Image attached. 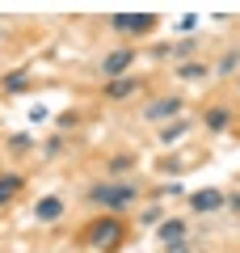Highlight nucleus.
Wrapping results in <instances>:
<instances>
[{
	"label": "nucleus",
	"instance_id": "nucleus-9",
	"mask_svg": "<svg viewBox=\"0 0 240 253\" xmlns=\"http://www.w3.org/2000/svg\"><path fill=\"white\" fill-rule=\"evenodd\" d=\"M135 89H139V76H122V81H110L106 84L110 97H126V93H135Z\"/></svg>",
	"mask_w": 240,
	"mask_h": 253
},
{
	"label": "nucleus",
	"instance_id": "nucleus-16",
	"mask_svg": "<svg viewBox=\"0 0 240 253\" xmlns=\"http://www.w3.org/2000/svg\"><path fill=\"white\" fill-rule=\"evenodd\" d=\"M232 211H240V194H236V199H232Z\"/></svg>",
	"mask_w": 240,
	"mask_h": 253
},
{
	"label": "nucleus",
	"instance_id": "nucleus-7",
	"mask_svg": "<svg viewBox=\"0 0 240 253\" xmlns=\"http://www.w3.org/2000/svg\"><path fill=\"white\" fill-rule=\"evenodd\" d=\"M34 215L42 219V224H55V219L63 215V203H59V199H42V203L34 207Z\"/></svg>",
	"mask_w": 240,
	"mask_h": 253
},
{
	"label": "nucleus",
	"instance_id": "nucleus-4",
	"mask_svg": "<svg viewBox=\"0 0 240 253\" xmlns=\"http://www.w3.org/2000/svg\"><path fill=\"white\" fill-rule=\"evenodd\" d=\"M177 110H181V101H177V97H164V101H152V106L143 110V114H148L152 123H156V118H173Z\"/></svg>",
	"mask_w": 240,
	"mask_h": 253
},
{
	"label": "nucleus",
	"instance_id": "nucleus-3",
	"mask_svg": "<svg viewBox=\"0 0 240 253\" xmlns=\"http://www.w3.org/2000/svg\"><path fill=\"white\" fill-rule=\"evenodd\" d=\"M110 26L114 30H131V34H148V30L156 26V17H152V13H114Z\"/></svg>",
	"mask_w": 240,
	"mask_h": 253
},
{
	"label": "nucleus",
	"instance_id": "nucleus-10",
	"mask_svg": "<svg viewBox=\"0 0 240 253\" xmlns=\"http://www.w3.org/2000/svg\"><path fill=\"white\" fill-rule=\"evenodd\" d=\"M17 190H21V177H4V181H0V203H9Z\"/></svg>",
	"mask_w": 240,
	"mask_h": 253
},
{
	"label": "nucleus",
	"instance_id": "nucleus-6",
	"mask_svg": "<svg viewBox=\"0 0 240 253\" xmlns=\"http://www.w3.org/2000/svg\"><path fill=\"white\" fill-rule=\"evenodd\" d=\"M126 68H131V51H114L106 63H101V72H106V76H122Z\"/></svg>",
	"mask_w": 240,
	"mask_h": 253
},
{
	"label": "nucleus",
	"instance_id": "nucleus-12",
	"mask_svg": "<svg viewBox=\"0 0 240 253\" xmlns=\"http://www.w3.org/2000/svg\"><path fill=\"white\" fill-rule=\"evenodd\" d=\"M26 84H30L26 76H21V72H13L9 81H4V89H9V93H21V89H26Z\"/></svg>",
	"mask_w": 240,
	"mask_h": 253
},
{
	"label": "nucleus",
	"instance_id": "nucleus-15",
	"mask_svg": "<svg viewBox=\"0 0 240 253\" xmlns=\"http://www.w3.org/2000/svg\"><path fill=\"white\" fill-rule=\"evenodd\" d=\"M186 135V123H177V126H169V131H164V144H173V139H181Z\"/></svg>",
	"mask_w": 240,
	"mask_h": 253
},
{
	"label": "nucleus",
	"instance_id": "nucleus-8",
	"mask_svg": "<svg viewBox=\"0 0 240 253\" xmlns=\"http://www.w3.org/2000/svg\"><path fill=\"white\" fill-rule=\"evenodd\" d=\"M160 236H164L173 249H181V241H186V224H181V219H169V224H160Z\"/></svg>",
	"mask_w": 240,
	"mask_h": 253
},
{
	"label": "nucleus",
	"instance_id": "nucleus-13",
	"mask_svg": "<svg viewBox=\"0 0 240 253\" xmlns=\"http://www.w3.org/2000/svg\"><path fill=\"white\" fill-rule=\"evenodd\" d=\"M181 76H186V81H198V76H206V68H202V63H186Z\"/></svg>",
	"mask_w": 240,
	"mask_h": 253
},
{
	"label": "nucleus",
	"instance_id": "nucleus-5",
	"mask_svg": "<svg viewBox=\"0 0 240 253\" xmlns=\"http://www.w3.org/2000/svg\"><path fill=\"white\" fill-rule=\"evenodd\" d=\"M190 203H194V211H219L223 207V194H219V190H198Z\"/></svg>",
	"mask_w": 240,
	"mask_h": 253
},
{
	"label": "nucleus",
	"instance_id": "nucleus-17",
	"mask_svg": "<svg viewBox=\"0 0 240 253\" xmlns=\"http://www.w3.org/2000/svg\"><path fill=\"white\" fill-rule=\"evenodd\" d=\"M177 253H186V249H177Z\"/></svg>",
	"mask_w": 240,
	"mask_h": 253
},
{
	"label": "nucleus",
	"instance_id": "nucleus-14",
	"mask_svg": "<svg viewBox=\"0 0 240 253\" xmlns=\"http://www.w3.org/2000/svg\"><path fill=\"white\" fill-rule=\"evenodd\" d=\"M236 63H240V55H236V51H228V55H223V59H219V72H232Z\"/></svg>",
	"mask_w": 240,
	"mask_h": 253
},
{
	"label": "nucleus",
	"instance_id": "nucleus-11",
	"mask_svg": "<svg viewBox=\"0 0 240 253\" xmlns=\"http://www.w3.org/2000/svg\"><path fill=\"white\" fill-rule=\"evenodd\" d=\"M228 110H211V114H206V126H211V131H223V126H228Z\"/></svg>",
	"mask_w": 240,
	"mask_h": 253
},
{
	"label": "nucleus",
	"instance_id": "nucleus-1",
	"mask_svg": "<svg viewBox=\"0 0 240 253\" xmlns=\"http://www.w3.org/2000/svg\"><path fill=\"white\" fill-rule=\"evenodd\" d=\"M84 241H89L93 249H118V241H122V224H118V219H97V224L84 232Z\"/></svg>",
	"mask_w": 240,
	"mask_h": 253
},
{
	"label": "nucleus",
	"instance_id": "nucleus-2",
	"mask_svg": "<svg viewBox=\"0 0 240 253\" xmlns=\"http://www.w3.org/2000/svg\"><path fill=\"white\" fill-rule=\"evenodd\" d=\"M89 199H93V203H101L106 211H118V207H126V203L135 199V190H131V186H93Z\"/></svg>",
	"mask_w": 240,
	"mask_h": 253
}]
</instances>
